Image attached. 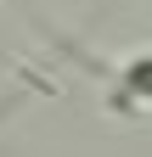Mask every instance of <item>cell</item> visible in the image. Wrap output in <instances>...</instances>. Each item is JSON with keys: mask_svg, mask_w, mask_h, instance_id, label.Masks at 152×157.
Returning a JSON list of instances; mask_svg holds the SVG:
<instances>
[]
</instances>
